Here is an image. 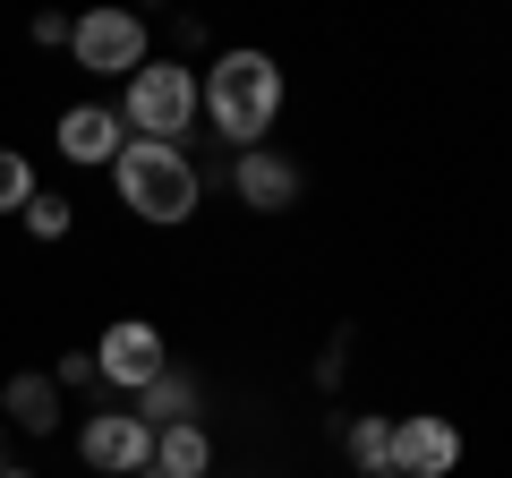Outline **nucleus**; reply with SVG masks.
I'll return each mask as SVG.
<instances>
[{
	"label": "nucleus",
	"instance_id": "nucleus-1",
	"mask_svg": "<svg viewBox=\"0 0 512 478\" xmlns=\"http://www.w3.org/2000/svg\"><path fill=\"white\" fill-rule=\"evenodd\" d=\"M282 69H274V52H256V43H231V52H214L197 69V111L214 120V137H231L239 154H256L265 137H274V120H282Z\"/></svg>",
	"mask_w": 512,
	"mask_h": 478
},
{
	"label": "nucleus",
	"instance_id": "nucleus-2",
	"mask_svg": "<svg viewBox=\"0 0 512 478\" xmlns=\"http://www.w3.org/2000/svg\"><path fill=\"white\" fill-rule=\"evenodd\" d=\"M111 188H120V205H128L137 222H154V231H180V222L197 214V197H205L188 146H146V137H128V146H120Z\"/></svg>",
	"mask_w": 512,
	"mask_h": 478
},
{
	"label": "nucleus",
	"instance_id": "nucleus-3",
	"mask_svg": "<svg viewBox=\"0 0 512 478\" xmlns=\"http://www.w3.org/2000/svg\"><path fill=\"white\" fill-rule=\"evenodd\" d=\"M197 69L188 60H146V69L120 86V129L146 137V146H180L188 129H197Z\"/></svg>",
	"mask_w": 512,
	"mask_h": 478
},
{
	"label": "nucleus",
	"instance_id": "nucleus-4",
	"mask_svg": "<svg viewBox=\"0 0 512 478\" xmlns=\"http://www.w3.org/2000/svg\"><path fill=\"white\" fill-rule=\"evenodd\" d=\"M69 52H77V69H86V77H120V86L154 60L137 9H86V18H69Z\"/></svg>",
	"mask_w": 512,
	"mask_h": 478
},
{
	"label": "nucleus",
	"instance_id": "nucleus-5",
	"mask_svg": "<svg viewBox=\"0 0 512 478\" xmlns=\"http://www.w3.org/2000/svg\"><path fill=\"white\" fill-rule=\"evenodd\" d=\"M163 368H171V342H163L154 316H111V325H103V342H94V376H103V385L146 393Z\"/></svg>",
	"mask_w": 512,
	"mask_h": 478
},
{
	"label": "nucleus",
	"instance_id": "nucleus-6",
	"mask_svg": "<svg viewBox=\"0 0 512 478\" xmlns=\"http://www.w3.org/2000/svg\"><path fill=\"white\" fill-rule=\"evenodd\" d=\"M77 461L103 478H146L154 470V427L137 419V410H94L86 427H77Z\"/></svg>",
	"mask_w": 512,
	"mask_h": 478
},
{
	"label": "nucleus",
	"instance_id": "nucleus-7",
	"mask_svg": "<svg viewBox=\"0 0 512 478\" xmlns=\"http://www.w3.org/2000/svg\"><path fill=\"white\" fill-rule=\"evenodd\" d=\"M393 470L402 478H453L461 470V427L444 410H410L393 419Z\"/></svg>",
	"mask_w": 512,
	"mask_h": 478
},
{
	"label": "nucleus",
	"instance_id": "nucleus-8",
	"mask_svg": "<svg viewBox=\"0 0 512 478\" xmlns=\"http://www.w3.org/2000/svg\"><path fill=\"white\" fill-rule=\"evenodd\" d=\"M299 188H308V180H299V163H291V154H274V146H256V154H239V163H231V197L248 205V214H291Z\"/></svg>",
	"mask_w": 512,
	"mask_h": 478
},
{
	"label": "nucleus",
	"instance_id": "nucleus-9",
	"mask_svg": "<svg viewBox=\"0 0 512 478\" xmlns=\"http://www.w3.org/2000/svg\"><path fill=\"white\" fill-rule=\"evenodd\" d=\"M52 146L60 154H69V163H120V146H128V129H120V111H111V103H69V111H60V129H52Z\"/></svg>",
	"mask_w": 512,
	"mask_h": 478
},
{
	"label": "nucleus",
	"instance_id": "nucleus-10",
	"mask_svg": "<svg viewBox=\"0 0 512 478\" xmlns=\"http://www.w3.org/2000/svg\"><path fill=\"white\" fill-rule=\"evenodd\" d=\"M0 427H18V436H52L60 427V385L43 368H18L9 393H0Z\"/></svg>",
	"mask_w": 512,
	"mask_h": 478
},
{
	"label": "nucleus",
	"instance_id": "nucleus-11",
	"mask_svg": "<svg viewBox=\"0 0 512 478\" xmlns=\"http://www.w3.org/2000/svg\"><path fill=\"white\" fill-rule=\"evenodd\" d=\"M197 410H205V385H197V376H180V368H163L146 393H137V419H146L154 436H163V427H188Z\"/></svg>",
	"mask_w": 512,
	"mask_h": 478
},
{
	"label": "nucleus",
	"instance_id": "nucleus-12",
	"mask_svg": "<svg viewBox=\"0 0 512 478\" xmlns=\"http://www.w3.org/2000/svg\"><path fill=\"white\" fill-rule=\"evenodd\" d=\"M154 470H163V478H205V470H214V436H205L197 419L163 427V436H154Z\"/></svg>",
	"mask_w": 512,
	"mask_h": 478
},
{
	"label": "nucleus",
	"instance_id": "nucleus-13",
	"mask_svg": "<svg viewBox=\"0 0 512 478\" xmlns=\"http://www.w3.org/2000/svg\"><path fill=\"white\" fill-rule=\"evenodd\" d=\"M342 453L359 461V478H367V470H393V419H376V410H359V419L342 427Z\"/></svg>",
	"mask_w": 512,
	"mask_h": 478
},
{
	"label": "nucleus",
	"instance_id": "nucleus-14",
	"mask_svg": "<svg viewBox=\"0 0 512 478\" xmlns=\"http://www.w3.org/2000/svg\"><path fill=\"white\" fill-rule=\"evenodd\" d=\"M43 188H35V154H18V146H0V214L18 222L26 205H35Z\"/></svg>",
	"mask_w": 512,
	"mask_h": 478
},
{
	"label": "nucleus",
	"instance_id": "nucleus-15",
	"mask_svg": "<svg viewBox=\"0 0 512 478\" xmlns=\"http://www.w3.org/2000/svg\"><path fill=\"white\" fill-rule=\"evenodd\" d=\"M26 239H43V248H52V239H69L77 231V214H69V197H35V205H26Z\"/></svg>",
	"mask_w": 512,
	"mask_h": 478
},
{
	"label": "nucleus",
	"instance_id": "nucleus-16",
	"mask_svg": "<svg viewBox=\"0 0 512 478\" xmlns=\"http://www.w3.org/2000/svg\"><path fill=\"white\" fill-rule=\"evenodd\" d=\"M52 385L60 393H69V385H103V376H94V350H69V359L52 368Z\"/></svg>",
	"mask_w": 512,
	"mask_h": 478
},
{
	"label": "nucleus",
	"instance_id": "nucleus-17",
	"mask_svg": "<svg viewBox=\"0 0 512 478\" xmlns=\"http://www.w3.org/2000/svg\"><path fill=\"white\" fill-rule=\"evenodd\" d=\"M26 35H35L43 52H60V43H69V18H35V26H26Z\"/></svg>",
	"mask_w": 512,
	"mask_h": 478
},
{
	"label": "nucleus",
	"instance_id": "nucleus-18",
	"mask_svg": "<svg viewBox=\"0 0 512 478\" xmlns=\"http://www.w3.org/2000/svg\"><path fill=\"white\" fill-rule=\"evenodd\" d=\"M0 470H18V461H9V427H0Z\"/></svg>",
	"mask_w": 512,
	"mask_h": 478
},
{
	"label": "nucleus",
	"instance_id": "nucleus-19",
	"mask_svg": "<svg viewBox=\"0 0 512 478\" xmlns=\"http://www.w3.org/2000/svg\"><path fill=\"white\" fill-rule=\"evenodd\" d=\"M0 478H43V470H0Z\"/></svg>",
	"mask_w": 512,
	"mask_h": 478
},
{
	"label": "nucleus",
	"instance_id": "nucleus-20",
	"mask_svg": "<svg viewBox=\"0 0 512 478\" xmlns=\"http://www.w3.org/2000/svg\"><path fill=\"white\" fill-rule=\"evenodd\" d=\"M367 478H402V470H367Z\"/></svg>",
	"mask_w": 512,
	"mask_h": 478
},
{
	"label": "nucleus",
	"instance_id": "nucleus-21",
	"mask_svg": "<svg viewBox=\"0 0 512 478\" xmlns=\"http://www.w3.org/2000/svg\"><path fill=\"white\" fill-rule=\"evenodd\" d=\"M146 478H163V470H146Z\"/></svg>",
	"mask_w": 512,
	"mask_h": 478
}]
</instances>
